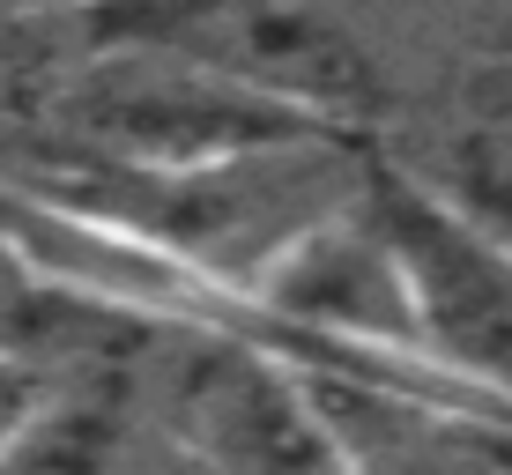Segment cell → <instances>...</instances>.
<instances>
[{"instance_id":"obj_1","label":"cell","mask_w":512,"mask_h":475,"mask_svg":"<svg viewBox=\"0 0 512 475\" xmlns=\"http://www.w3.org/2000/svg\"><path fill=\"white\" fill-rule=\"evenodd\" d=\"M90 23L104 38L171 45L327 127H357L379 104L372 52L327 0H104Z\"/></svg>"},{"instance_id":"obj_2","label":"cell","mask_w":512,"mask_h":475,"mask_svg":"<svg viewBox=\"0 0 512 475\" xmlns=\"http://www.w3.org/2000/svg\"><path fill=\"white\" fill-rule=\"evenodd\" d=\"M372 208L409 275L423 357L512 409V231L394 164L372 171Z\"/></svg>"},{"instance_id":"obj_3","label":"cell","mask_w":512,"mask_h":475,"mask_svg":"<svg viewBox=\"0 0 512 475\" xmlns=\"http://www.w3.org/2000/svg\"><path fill=\"white\" fill-rule=\"evenodd\" d=\"M97 45L90 15H0V164L45 149L67 82Z\"/></svg>"},{"instance_id":"obj_4","label":"cell","mask_w":512,"mask_h":475,"mask_svg":"<svg viewBox=\"0 0 512 475\" xmlns=\"http://www.w3.org/2000/svg\"><path fill=\"white\" fill-rule=\"evenodd\" d=\"M45 386H52L45 364H30V357H0V468H8V446L23 438V424L38 416Z\"/></svg>"},{"instance_id":"obj_5","label":"cell","mask_w":512,"mask_h":475,"mask_svg":"<svg viewBox=\"0 0 512 475\" xmlns=\"http://www.w3.org/2000/svg\"><path fill=\"white\" fill-rule=\"evenodd\" d=\"M461 23V38H475L490 60H512V0H438Z\"/></svg>"},{"instance_id":"obj_6","label":"cell","mask_w":512,"mask_h":475,"mask_svg":"<svg viewBox=\"0 0 512 475\" xmlns=\"http://www.w3.org/2000/svg\"><path fill=\"white\" fill-rule=\"evenodd\" d=\"M104 0H0V15H90Z\"/></svg>"}]
</instances>
